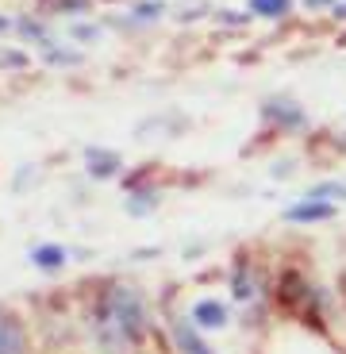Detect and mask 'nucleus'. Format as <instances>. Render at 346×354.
Returning <instances> with one entry per match:
<instances>
[{
	"label": "nucleus",
	"mask_w": 346,
	"mask_h": 354,
	"mask_svg": "<svg viewBox=\"0 0 346 354\" xmlns=\"http://www.w3.org/2000/svg\"><path fill=\"white\" fill-rule=\"evenodd\" d=\"M193 319L200 328H223V324H227V308H223L220 301H200L193 308Z\"/></svg>",
	"instance_id": "423d86ee"
},
{
	"label": "nucleus",
	"mask_w": 346,
	"mask_h": 354,
	"mask_svg": "<svg viewBox=\"0 0 346 354\" xmlns=\"http://www.w3.org/2000/svg\"><path fill=\"white\" fill-rule=\"evenodd\" d=\"M266 115L273 120V124L289 127V131H300V127L308 124V115H304V108H300V104H293V100H285V97L269 100V104H266Z\"/></svg>",
	"instance_id": "7ed1b4c3"
},
{
	"label": "nucleus",
	"mask_w": 346,
	"mask_h": 354,
	"mask_svg": "<svg viewBox=\"0 0 346 354\" xmlns=\"http://www.w3.org/2000/svg\"><path fill=\"white\" fill-rule=\"evenodd\" d=\"M131 204H135L131 212H151L154 204H158V193H139V196H135Z\"/></svg>",
	"instance_id": "9b49d317"
},
{
	"label": "nucleus",
	"mask_w": 346,
	"mask_h": 354,
	"mask_svg": "<svg viewBox=\"0 0 346 354\" xmlns=\"http://www.w3.org/2000/svg\"><path fill=\"white\" fill-rule=\"evenodd\" d=\"M335 16H338V19H346V4H343V8H335Z\"/></svg>",
	"instance_id": "dca6fc26"
},
{
	"label": "nucleus",
	"mask_w": 346,
	"mask_h": 354,
	"mask_svg": "<svg viewBox=\"0 0 346 354\" xmlns=\"http://www.w3.org/2000/svg\"><path fill=\"white\" fill-rule=\"evenodd\" d=\"M31 258H35V262L43 266V270H58V266L66 262V254H62V250H58V247H39V250H35V254H31Z\"/></svg>",
	"instance_id": "9d476101"
},
{
	"label": "nucleus",
	"mask_w": 346,
	"mask_h": 354,
	"mask_svg": "<svg viewBox=\"0 0 346 354\" xmlns=\"http://www.w3.org/2000/svg\"><path fill=\"white\" fill-rule=\"evenodd\" d=\"M277 304L281 308H300V312L311 304V289L296 270H285L281 274V281H277Z\"/></svg>",
	"instance_id": "f257e3e1"
},
{
	"label": "nucleus",
	"mask_w": 346,
	"mask_h": 354,
	"mask_svg": "<svg viewBox=\"0 0 346 354\" xmlns=\"http://www.w3.org/2000/svg\"><path fill=\"white\" fill-rule=\"evenodd\" d=\"M289 8H293V0H250V12L254 16H266V19L289 16Z\"/></svg>",
	"instance_id": "0eeeda50"
},
{
	"label": "nucleus",
	"mask_w": 346,
	"mask_h": 354,
	"mask_svg": "<svg viewBox=\"0 0 346 354\" xmlns=\"http://www.w3.org/2000/svg\"><path fill=\"white\" fill-rule=\"evenodd\" d=\"M335 201H308V204H293L285 208V220L289 223H320V220H335Z\"/></svg>",
	"instance_id": "f03ea898"
},
{
	"label": "nucleus",
	"mask_w": 346,
	"mask_h": 354,
	"mask_svg": "<svg viewBox=\"0 0 346 354\" xmlns=\"http://www.w3.org/2000/svg\"><path fill=\"white\" fill-rule=\"evenodd\" d=\"M0 354H23V331L4 312H0Z\"/></svg>",
	"instance_id": "39448f33"
},
{
	"label": "nucleus",
	"mask_w": 346,
	"mask_h": 354,
	"mask_svg": "<svg viewBox=\"0 0 346 354\" xmlns=\"http://www.w3.org/2000/svg\"><path fill=\"white\" fill-rule=\"evenodd\" d=\"M169 335H173V346H177V354H215L212 346L204 343V335L193 328V324H181V319H177Z\"/></svg>",
	"instance_id": "20e7f679"
},
{
	"label": "nucleus",
	"mask_w": 346,
	"mask_h": 354,
	"mask_svg": "<svg viewBox=\"0 0 346 354\" xmlns=\"http://www.w3.org/2000/svg\"><path fill=\"white\" fill-rule=\"evenodd\" d=\"M4 27H8V19H4V16H0V31H4Z\"/></svg>",
	"instance_id": "f3484780"
},
{
	"label": "nucleus",
	"mask_w": 346,
	"mask_h": 354,
	"mask_svg": "<svg viewBox=\"0 0 346 354\" xmlns=\"http://www.w3.org/2000/svg\"><path fill=\"white\" fill-rule=\"evenodd\" d=\"M158 12H162V4H139V16H158Z\"/></svg>",
	"instance_id": "4468645a"
},
{
	"label": "nucleus",
	"mask_w": 346,
	"mask_h": 354,
	"mask_svg": "<svg viewBox=\"0 0 346 354\" xmlns=\"http://www.w3.org/2000/svg\"><path fill=\"white\" fill-rule=\"evenodd\" d=\"M115 169H119V158H115V154L89 151V174H93V177H112Z\"/></svg>",
	"instance_id": "6e6552de"
},
{
	"label": "nucleus",
	"mask_w": 346,
	"mask_h": 354,
	"mask_svg": "<svg viewBox=\"0 0 346 354\" xmlns=\"http://www.w3.org/2000/svg\"><path fill=\"white\" fill-rule=\"evenodd\" d=\"M231 289H235V301H242V304L254 301V281H250V270H247V266H239V274H235Z\"/></svg>",
	"instance_id": "1a4fd4ad"
},
{
	"label": "nucleus",
	"mask_w": 346,
	"mask_h": 354,
	"mask_svg": "<svg viewBox=\"0 0 346 354\" xmlns=\"http://www.w3.org/2000/svg\"><path fill=\"white\" fill-rule=\"evenodd\" d=\"M54 8L58 12H81V8H89V0H54Z\"/></svg>",
	"instance_id": "f8f14e48"
},
{
	"label": "nucleus",
	"mask_w": 346,
	"mask_h": 354,
	"mask_svg": "<svg viewBox=\"0 0 346 354\" xmlns=\"http://www.w3.org/2000/svg\"><path fill=\"white\" fill-rule=\"evenodd\" d=\"M308 4H311V8H327V4L335 8V0H308Z\"/></svg>",
	"instance_id": "2eb2a0df"
},
{
	"label": "nucleus",
	"mask_w": 346,
	"mask_h": 354,
	"mask_svg": "<svg viewBox=\"0 0 346 354\" xmlns=\"http://www.w3.org/2000/svg\"><path fill=\"white\" fill-rule=\"evenodd\" d=\"M316 196H338V201H346V185H320Z\"/></svg>",
	"instance_id": "ddd939ff"
}]
</instances>
